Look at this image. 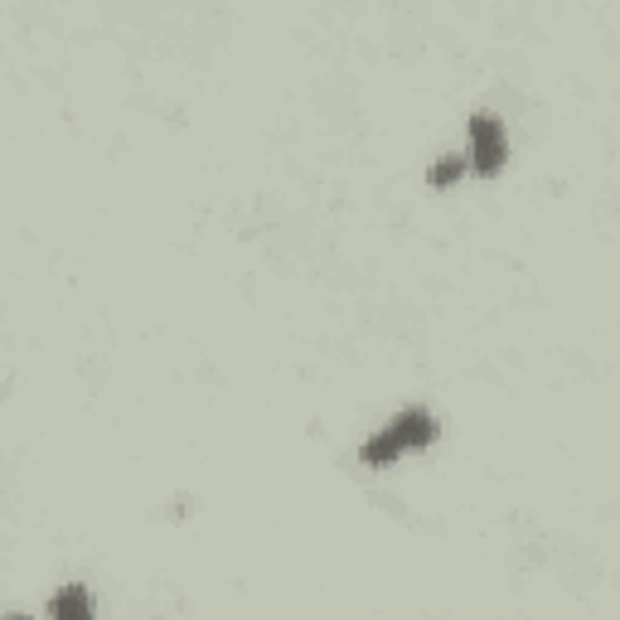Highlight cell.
Wrapping results in <instances>:
<instances>
[{
    "instance_id": "obj_1",
    "label": "cell",
    "mask_w": 620,
    "mask_h": 620,
    "mask_svg": "<svg viewBox=\"0 0 620 620\" xmlns=\"http://www.w3.org/2000/svg\"><path fill=\"white\" fill-rule=\"evenodd\" d=\"M504 160H509V136H504V122L490 117V112L470 117V165H475L480 175H499V170H504Z\"/></svg>"
},
{
    "instance_id": "obj_2",
    "label": "cell",
    "mask_w": 620,
    "mask_h": 620,
    "mask_svg": "<svg viewBox=\"0 0 620 620\" xmlns=\"http://www.w3.org/2000/svg\"><path fill=\"white\" fill-rule=\"evenodd\" d=\"M388 427H393V436L403 441V451H422V446H432L436 436H441V422H436L427 407H403Z\"/></svg>"
},
{
    "instance_id": "obj_3",
    "label": "cell",
    "mask_w": 620,
    "mask_h": 620,
    "mask_svg": "<svg viewBox=\"0 0 620 620\" xmlns=\"http://www.w3.org/2000/svg\"><path fill=\"white\" fill-rule=\"evenodd\" d=\"M49 620H93V596L78 587V582H63L49 596Z\"/></svg>"
},
{
    "instance_id": "obj_4",
    "label": "cell",
    "mask_w": 620,
    "mask_h": 620,
    "mask_svg": "<svg viewBox=\"0 0 620 620\" xmlns=\"http://www.w3.org/2000/svg\"><path fill=\"white\" fill-rule=\"evenodd\" d=\"M403 456V441L393 436V427H383L378 436H369L364 446H359V461L364 465H373V470H383V465H393Z\"/></svg>"
},
{
    "instance_id": "obj_5",
    "label": "cell",
    "mask_w": 620,
    "mask_h": 620,
    "mask_svg": "<svg viewBox=\"0 0 620 620\" xmlns=\"http://www.w3.org/2000/svg\"><path fill=\"white\" fill-rule=\"evenodd\" d=\"M465 155H446V160H436L432 165V189H451L456 180H465Z\"/></svg>"
}]
</instances>
